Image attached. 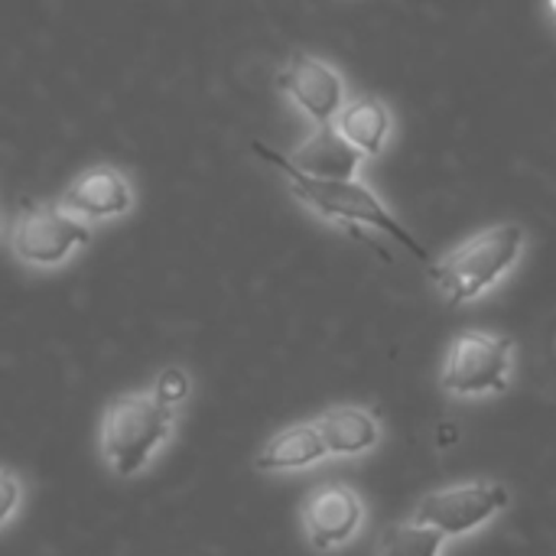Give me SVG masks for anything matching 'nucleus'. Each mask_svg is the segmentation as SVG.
<instances>
[{
    "label": "nucleus",
    "mask_w": 556,
    "mask_h": 556,
    "mask_svg": "<svg viewBox=\"0 0 556 556\" xmlns=\"http://www.w3.org/2000/svg\"><path fill=\"white\" fill-rule=\"evenodd\" d=\"M531 251V231L518 218L492 222L453 248H446L430 264V287L450 306H476L498 293L525 264Z\"/></svg>",
    "instance_id": "obj_1"
},
{
    "label": "nucleus",
    "mask_w": 556,
    "mask_h": 556,
    "mask_svg": "<svg viewBox=\"0 0 556 556\" xmlns=\"http://www.w3.org/2000/svg\"><path fill=\"white\" fill-rule=\"evenodd\" d=\"M254 153H261L274 169H280L290 195L309 212L316 215L319 222L352 235L355 241H368L365 231H378V235H391L394 241H401L410 254H417L420 261H430L424 244L410 235V228L394 215V208L381 199V192L365 179V176H355V179H313L300 169H293L287 163V156L254 143Z\"/></svg>",
    "instance_id": "obj_2"
},
{
    "label": "nucleus",
    "mask_w": 556,
    "mask_h": 556,
    "mask_svg": "<svg viewBox=\"0 0 556 556\" xmlns=\"http://www.w3.org/2000/svg\"><path fill=\"white\" fill-rule=\"evenodd\" d=\"M179 410H169L153 391H124L111 397L98 424V453L114 479L143 476L173 443Z\"/></svg>",
    "instance_id": "obj_3"
},
{
    "label": "nucleus",
    "mask_w": 556,
    "mask_h": 556,
    "mask_svg": "<svg viewBox=\"0 0 556 556\" xmlns=\"http://www.w3.org/2000/svg\"><path fill=\"white\" fill-rule=\"evenodd\" d=\"M518 368V342L492 329H463L440 362V391L453 401L502 397Z\"/></svg>",
    "instance_id": "obj_4"
},
{
    "label": "nucleus",
    "mask_w": 556,
    "mask_h": 556,
    "mask_svg": "<svg viewBox=\"0 0 556 556\" xmlns=\"http://www.w3.org/2000/svg\"><path fill=\"white\" fill-rule=\"evenodd\" d=\"M508 505H511V492L502 482L463 479V482H450V485L427 492L417 502L410 521L440 531L446 541H463L489 528L495 518H502Z\"/></svg>",
    "instance_id": "obj_5"
},
{
    "label": "nucleus",
    "mask_w": 556,
    "mask_h": 556,
    "mask_svg": "<svg viewBox=\"0 0 556 556\" xmlns=\"http://www.w3.org/2000/svg\"><path fill=\"white\" fill-rule=\"evenodd\" d=\"M7 241H10V254L23 267L59 270L91 244V225L62 212L59 205H42L16 215Z\"/></svg>",
    "instance_id": "obj_6"
},
{
    "label": "nucleus",
    "mask_w": 556,
    "mask_h": 556,
    "mask_svg": "<svg viewBox=\"0 0 556 556\" xmlns=\"http://www.w3.org/2000/svg\"><path fill=\"white\" fill-rule=\"evenodd\" d=\"M277 85L283 98L309 121V127L332 124L352 98L345 72L316 52H293L277 72Z\"/></svg>",
    "instance_id": "obj_7"
},
{
    "label": "nucleus",
    "mask_w": 556,
    "mask_h": 556,
    "mask_svg": "<svg viewBox=\"0 0 556 556\" xmlns=\"http://www.w3.org/2000/svg\"><path fill=\"white\" fill-rule=\"evenodd\" d=\"M365 498L345 482H326L300 502V528L316 554H336L349 547L365 531Z\"/></svg>",
    "instance_id": "obj_8"
},
{
    "label": "nucleus",
    "mask_w": 556,
    "mask_h": 556,
    "mask_svg": "<svg viewBox=\"0 0 556 556\" xmlns=\"http://www.w3.org/2000/svg\"><path fill=\"white\" fill-rule=\"evenodd\" d=\"M55 205L85 225H104V222H117L130 215L137 205V192L127 173H121L111 163H98L78 173Z\"/></svg>",
    "instance_id": "obj_9"
},
{
    "label": "nucleus",
    "mask_w": 556,
    "mask_h": 556,
    "mask_svg": "<svg viewBox=\"0 0 556 556\" xmlns=\"http://www.w3.org/2000/svg\"><path fill=\"white\" fill-rule=\"evenodd\" d=\"M332 127L365 156V163L384 160L388 150L397 140V114L388 104V98L362 91L345 101Z\"/></svg>",
    "instance_id": "obj_10"
},
{
    "label": "nucleus",
    "mask_w": 556,
    "mask_h": 556,
    "mask_svg": "<svg viewBox=\"0 0 556 556\" xmlns=\"http://www.w3.org/2000/svg\"><path fill=\"white\" fill-rule=\"evenodd\" d=\"M319 437L329 459H362L375 453L384 440V424L378 410L365 404H336L316 417Z\"/></svg>",
    "instance_id": "obj_11"
},
{
    "label": "nucleus",
    "mask_w": 556,
    "mask_h": 556,
    "mask_svg": "<svg viewBox=\"0 0 556 556\" xmlns=\"http://www.w3.org/2000/svg\"><path fill=\"white\" fill-rule=\"evenodd\" d=\"M287 163L313 179H355L365 176V156L332 127H313L309 137L287 156Z\"/></svg>",
    "instance_id": "obj_12"
},
{
    "label": "nucleus",
    "mask_w": 556,
    "mask_h": 556,
    "mask_svg": "<svg viewBox=\"0 0 556 556\" xmlns=\"http://www.w3.org/2000/svg\"><path fill=\"white\" fill-rule=\"evenodd\" d=\"M326 459H329V453H326L316 420H300V424H290V427L277 430L274 437H267V443L254 456V469L267 472V476L306 472Z\"/></svg>",
    "instance_id": "obj_13"
},
{
    "label": "nucleus",
    "mask_w": 556,
    "mask_h": 556,
    "mask_svg": "<svg viewBox=\"0 0 556 556\" xmlns=\"http://www.w3.org/2000/svg\"><path fill=\"white\" fill-rule=\"evenodd\" d=\"M450 547V541L417 521H397L388 525L378 538L375 556H443Z\"/></svg>",
    "instance_id": "obj_14"
},
{
    "label": "nucleus",
    "mask_w": 556,
    "mask_h": 556,
    "mask_svg": "<svg viewBox=\"0 0 556 556\" xmlns=\"http://www.w3.org/2000/svg\"><path fill=\"white\" fill-rule=\"evenodd\" d=\"M153 397L160 401V404H166L169 410H182L186 404H189V397H192V375L182 368V365H166L160 375H156V381H153Z\"/></svg>",
    "instance_id": "obj_15"
},
{
    "label": "nucleus",
    "mask_w": 556,
    "mask_h": 556,
    "mask_svg": "<svg viewBox=\"0 0 556 556\" xmlns=\"http://www.w3.org/2000/svg\"><path fill=\"white\" fill-rule=\"evenodd\" d=\"M23 502H26V482L10 466H0V531L23 511Z\"/></svg>",
    "instance_id": "obj_16"
},
{
    "label": "nucleus",
    "mask_w": 556,
    "mask_h": 556,
    "mask_svg": "<svg viewBox=\"0 0 556 556\" xmlns=\"http://www.w3.org/2000/svg\"><path fill=\"white\" fill-rule=\"evenodd\" d=\"M544 16H547V23L556 29V0H544Z\"/></svg>",
    "instance_id": "obj_17"
},
{
    "label": "nucleus",
    "mask_w": 556,
    "mask_h": 556,
    "mask_svg": "<svg viewBox=\"0 0 556 556\" xmlns=\"http://www.w3.org/2000/svg\"><path fill=\"white\" fill-rule=\"evenodd\" d=\"M551 349H554V358H556V332H554V345H551Z\"/></svg>",
    "instance_id": "obj_18"
},
{
    "label": "nucleus",
    "mask_w": 556,
    "mask_h": 556,
    "mask_svg": "<svg viewBox=\"0 0 556 556\" xmlns=\"http://www.w3.org/2000/svg\"><path fill=\"white\" fill-rule=\"evenodd\" d=\"M0 225H3V218H0Z\"/></svg>",
    "instance_id": "obj_19"
}]
</instances>
